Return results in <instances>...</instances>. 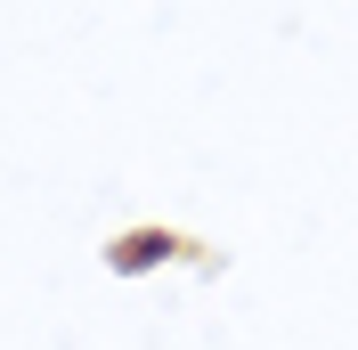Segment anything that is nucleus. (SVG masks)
Returning <instances> with one entry per match:
<instances>
[{
    "instance_id": "obj_1",
    "label": "nucleus",
    "mask_w": 358,
    "mask_h": 350,
    "mask_svg": "<svg viewBox=\"0 0 358 350\" xmlns=\"http://www.w3.org/2000/svg\"><path fill=\"white\" fill-rule=\"evenodd\" d=\"M187 261V237L179 228H122V237L106 244V269L114 277H155V269Z\"/></svg>"
}]
</instances>
